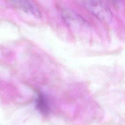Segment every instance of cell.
<instances>
[{"label":"cell","instance_id":"6da1fadb","mask_svg":"<svg viewBox=\"0 0 125 125\" xmlns=\"http://www.w3.org/2000/svg\"><path fill=\"white\" fill-rule=\"evenodd\" d=\"M89 12L100 20L109 23L112 19V14L108 5L101 0H81L79 1Z\"/></svg>","mask_w":125,"mask_h":125},{"label":"cell","instance_id":"7a4b0ae2","mask_svg":"<svg viewBox=\"0 0 125 125\" xmlns=\"http://www.w3.org/2000/svg\"><path fill=\"white\" fill-rule=\"evenodd\" d=\"M13 4L24 12L29 13L36 17L39 18L41 16V13L37 6L31 1L18 0L12 1Z\"/></svg>","mask_w":125,"mask_h":125},{"label":"cell","instance_id":"3957f363","mask_svg":"<svg viewBox=\"0 0 125 125\" xmlns=\"http://www.w3.org/2000/svg\"><path fill=\"white\" fill-rule=\"evenodd\" d=\"M35 105L37 109L42 114L46 115L49 110L48 101L44 94L40 91L36 92Z\"/></svg>","mask_w":125,"mask_h":125}]
</instances>
